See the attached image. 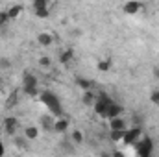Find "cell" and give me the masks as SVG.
I'll use <instances>...</instances> for the list:
<instances>
[{"instance_id":"obj_1","label":"cell","mask_w":159,"mask_h":157,"mask_svg":"<svg viewBox=\"0 0 159 157\" xmlns=\"http://www.w3.org/2000/svg\"><path fill=\"white\" fill-rule=\"evenodd\" d=\"M41 100H43V104L48 107V111H50V115L52 117H63V109H61V102H59V98L54 94V92H50V91H44L43 94H41Z\"/></svg>"},{"instance_id":"obj_2","label":"cell","mask_w":159,"mask_h":157,"mask_svg":"<svg viewBox=\"0 0 159 157\" xmlns=\"http://www.w3.org/2000/svg\"><path fill=\"white\" fill-rule=\"evenodd\" d=\"M133 146H135V152H137L139 157H150L152 152H154V142L148 137H141V141L135 142Z\"/></svg>"},{"instance_id":"obj_3","label":"cell","mask_w":159,"mask_h":157,"mask_svg":"<svg viewBox=\"0 0 159 157\" xmlns=\"http://www.w3.org/2000/svg\"><path fill=\"white\" fill-rule=\"evenodd\" d=\"M113 104V100L106 94V92H100L98 96H96V100H94V113L96 115H100V117H106V111H107V107Z\"/></svg>"},{"instance_id":"obj_4","label":"cell","mask_w":159,"mask_h":157,"mask_svg":"<svg viewBox=\"0 0 159 157\" xmlns=\"http://www.w3.org/2000/svg\"><path fill=\"white\" fill-rule=\"evenodd\" d=\"M22 89H24L26 94L35 96L37 94V78L34 74H30V72H24V76H22Z\"/></svg>"},{"instance_id":"obj_5","label":"cell","mask_w":159,"mask_h":157,"mask_svg":"<svg viewBox=\"0 0 159 157\" xmlns=\"http://www.w3.org/2000/svg\"><path fill=\"white\" fill-rule=\"evenodd\" d=\"M141 135H143L141 128H131V129H126L122 142H124V144H135V142H139V141H141Z\"/></svg>"},{"instance_id":"obj_6","label":"cell","mask_w":159,"mask_h":157,"mask_svg":"<svg viewBox=\"0 0 159 157\" xmlns=\"http://www.w3.org/2000/svg\"><path fill=\"white\" fill-rule=\"evenodd\" d=\"M120 113H122V105H119L117 102H113V104L107 107V111H106V117H104V118H107V120H113V118H119Z\"/></svg>"},{"instance_id":"obj_7","label":"cell","mask_w":159,"mask_h":157,"mask_svg":"<svg viewBox=\"0 0 159 157\" xmlns=\"http://www.w3.org/2000/svg\"><path fill=\"white\" fill-rule=\"evenodd\" d=\"M17 126H19V120H17L15 117H7L6 120H4V129H6L7 135H15Z\"/></svg>"},{"instance_id":"obj_8","label":"cell","mask_w":159,"mask_h":157,"mask_svg":"<svg viewBox=\"0 0 159 157\" xmlns=\"http://www.w3.org/2000/svg\"><path fill=\"white\" fill-rule=\"evenodd\" d=\"M109 129L111 131H126L128 129V124H126V120L124 118H113V120H109Z\"/></svg>"},{"instance_id":"obj_9","label":"cell","mask_w":159,"mask_h":157,"mask_svg":"<svg viewBox=\"0 0 159 157\" xmlns=\"http://www.w3.org/2000/svg\"><path fill=\"white\" fill-rule=\"evenodd\" d=\"M69 129V120L67 118H56V124H54V131H57V133H65Z\"/></svg>"},{"instance_id":"obj_10","label":"cell","mask_w":159,"mask_h":157,"mask_svg":"<svg viewBox=\"0 0 159 157\" xmlns=\"http://www.w3.org/2000/svg\"><path fill=\"white\" fill-rule=\"evenodd\" d=\"M139 9H141L139 2H126L124 4V13H128V15H135Z\"/></svg>"},{"instance_id":"obj_11","label":"cell","mask_w":159,"mask_h":157,"mask_svg":"<svg viewBox=\"0 0 159 157\" xmlns=\"http://www.w3.org/2000/svg\"><path fill=\"white\" fill-rule=\"evenodd\" d=\"M43 120V128L46 129V131H50V129H54V124H56V118L52 117V115H44V117L41 118Z\"/></svg>"},{"instance_id":"obj_12","label":"cell","mask_w":159,"mask_h":157,"mask_svg":"<svg viewBox=\"0 0 159 157\" xmlns=\"http://www.w3.org/2000/svg\"><path fill=\"white\" fill-rule=\"evenodd\" d=\"M24 137H26L28 141L37 139V137H39V129H37L35 126H30V128H26V129H24Z\"/></svg>"},{"instance_id":"obj_13","label":"cell","mask_w":159,"mask_h":157,"mask_svg":"<svg viewBox=\"0 0 159 157\" xmlns=\"http://www.w3.org/2000/svg\"><path fill=\"white\" fill-rule=\"evenodd\" d=\"M37 41H39V44H43V46H50V44L54 43V37H52L50 34H39Z\"/></svg>"},{"instance_id":"obj_14","label":"cell","mask_w":159,"mask_h":157,"mask_svg":"<svg viewBox=\"0 0 159 157\" xmlns=\"http://www.w3.org/2000/svg\"><path fill=\"white\" fill-rule=\"evenodd\" d=\"M94 100H96V96H94L91 91H87V92L83 94V98H81V104H85V105H94Z\"/></svg>"},{"instance_id":"obj_15","label":"cell","mask_w":159,"mask_h":157,"mask_svg":"<svg viewBox=\"0 0 159 157\" xmlns=\"http://www.w3.org/2000/svg\"><path fill=\"white\" fill-rule=\"evenodd\" d=\"M76 83H78L80 89H83L85 92L93 87V81H89V79H85V78H76Z\"/></svg>"},{"instance_id":"obj_16","label":"cell","mask_w":159,"mask_h":157,"mask_svg":"<svg viewBox=\"0 0 159 157\" xmlns=\"http://www.w3.org/2000/svg\"><path fill=\"white\" fill-rule=\"evenodd\" d=\"M20 11H22V6H13L11 9H7V15H9V19H17L20 15Z\"/></svg>"},{"instance_id":"obj_17","label":"cell","mask_w":159,"mask_h":157,"mask_svg":"<svg viewBox=\"0 0 159 157\" xmlns=\"http://www.w3.org/2000/svg\"><path fill=\"white\" fill-rule=\"evenodd\" d=\"M72 56H74V52H72V50H65V52H61L59 61H61V63H69V61L72 59Z\"/></svg>"},{"instance_id":"obj_18","label":"cell","mask_w":159,"mask_h":157,"mask_svg":"<svg viewBox=\"0 0 159 157\" xmlns=\"http://www.w3.org/2000/svg\"><path fill=\"white\" fill-rule=\"evenodd\" d=\"M124 133H126V131H111V133H109V139L115 141V142H119V141L124 139Z\"/></svg>"},{"instance_id":"obj_19","label":"cell","mask_w":159,"mask_h":157,"mask_svg":"<svg viewBox=\"0 0 159 157\" xmlns=\"http://www.w3.org/2000/svg\"><path fill=\"white\" fill-rule=\"evenodd\" d=\"M98 69H100L102 72L109 70V69H111V59H102V61L98 63Z\"/></svg>"},{"instance_id":"obj_20","label":"cell","mask_w":159,"mask_h":157,"mask_svg":"<svg viewBox=\"0 0 159 157\" xmlns=\"http://www.w3.org/2000/svg\"><path fill=\"white\" fill-rule=\"evenodd\" d=\"M46 7H48V2H46V0H35V2H34V9H35V11L46 9Z\"/></svg>"},{"instance_id":"obj_21","label":"cell","mask_w":159,"mask_h":157,"mask_svg":"<svg viewBox=\"0 0 159 157\" xmlns=\"http://www.w3.org/2000/svg\"><path fill=\"white\" fill-rule=\"evenodd\" d=\"M72 141H74L76 144H81V142H83V133H81L80 129L72 131Z\"/></svg>"},{"instance_id":"obj_22","label":"cell","mask_w":159,"mask_h":157,"mask_svg":"<svg viewBox=\"0 0 159 157\" xmlns=\"http://www.w3.org/2000/svg\"><path fill=\"white\" fill-rule=\"evenodd\" d=\"M15 144H17L19 148H28V139H26V137H17V139H15Z\"/></svg>"},{"instance_id":"obj_23","label":"cell","mask_w":159,"mask_h":157,"mask_svg":"<svg viewBox=\"0 0 159 157\" xmlns=\"http://www.w3.org/2000/svg\"><path fill=\"white\" fill-rule=\"evenodd\" d=\"M7 20H9V15H7V9H4V11H0V26H6V24H7Z\"/></svg>"},{"instance_id":"obj_24","label":"cell","mask_w":159,"mask_h":157,"mask_svg":"<svg viewBox=\"0 0 159 157\" xmlns=\"http://www.w3.org/2000/svg\"><path fill=\"white\" fill-rule=\"evenodd\" d=\"M35 15H37L39 19H46V17L50 15V11H48V7H46V9H39V11H35Z\"/></svg>"},{"instance_id":"obj_25","label":"cell","mask_w":159,"mask_h":157,"mask_svg":"<svg viewBox=\"0 0 159 157\" xmlns=\"http://www.w3.org/2000/svg\"><path fill=\"white\" fill-rule=\"evenodd\" d=\"M150 100H152L156 105H159V89H157V91H154V92L150 94Z\"/></svg>"},{"instance_id":"obj_26","label":"cell","mask_w":159,"mask_h":157,"mask_svg":"<svg viewBox=\"0 0 159 157\" xmlns=\"http://www.w3.org/2000/svg\"><path fill=\"white\" fill-rule=\"evenodd\" d=\"M39 65H41V67H50V57L43 56V57L39 59Z\"/></svg>"},{"instance_id":"obj_27","label":"cell","mask_w":159,"mask_h":157,"mask_svg":"<svg viewBox=\"0 0 159 157\" xmlns=\"http://www.w3.org/2000/svg\"><path fill=\"white\" fill-rule=\"evenodd\" d=\"M9 65H11V63H9V59H6V57L0 61V67H2V69H9Z\"/></svg>"},{"instance_id":"obj_28","label":"cell","mask_w":159,"mask_h":157,"mask_svg":"<svg viewBox=\"0 0 159 157\" xmlns=\"http://www.w3.org/2000/svg\"><path fill=\"white\" fill-rule=\"evenodd\" d=\"M15 100H17V94H13V96L9 98V102H7V107H13V105H15Z\"/></svg>"},{"instance_id":"obj_29","label":"cell","mask_w":159,"mask_h":157,"mask_svg":"<svg viewBox=\"0 0 159 157\" xmlns=\"http://www.w3.org/2000/svg\"><path fill=\"white\" fill-rule=\"evenodd\" d=\"M111 157H126V155H124V152L117 150V152H113V154H111Z\"/></svg>"},{"instance_id":"obj_30","label":"cell","mask_w":159,"mask_h":157,"mask_svg":"<svg viewBox=\"0 0 159 157\" xmlns=\"http://www.w3.org/2000/svg\"><path fill=\"white\" fill-rule=\"evenodd\" d=\"M4 154H6V150H4V144L0 142V157H6V155H4Z\"/></svg>"},{"instance_id":"obj_31","label":"cell","mask_w":159,"mask_h":157,"mask_svg":"<svg viewBox=\"0 0 159 157\" xmlns=\"http://www.w3.org/2000/svg\"><path fill=\"white\" fill-rule=\"evenodd\" d=\"M100 157H111V154H107V152H102V155Z\"/></svg>"},{"instance_id":"obj_32","label":"cell","mask_w":159,"mask_h":157,"mask_svg":"<svg viewBox=\"0 0 159 157\" xmlns=\"http://www.w3.org/2000/svg\"><path fill=\"white\" fill-rule=\"evenodd\" d=\"M154 74H156V76L159 78V67H156V69H154Z\"/></svg>"}]
</instances>
